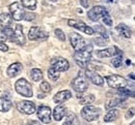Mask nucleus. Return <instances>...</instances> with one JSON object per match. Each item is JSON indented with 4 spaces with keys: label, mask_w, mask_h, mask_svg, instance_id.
<instances>
[{
    "label": "nucleus",
    "mask_w": 135,
    "mask_h": 125,
    "mask_svg": "<svg viewBox=\"0 0 135 125\" xmlns=\"http://www.w3.org/2000/svg\"><path fill=\"white\" fill-rule=\"evenodd\" d=\"M16 107H17L19 112L26 114V115H31L35 112V105L31 101H28V100L19 101Z\"/></svg>",
    "instance_id": "nucleus-12"
},
{
    "label": "nucleus",
    "mask_w": 135,
    "mask_h": 125,
    "mask_svg": "<svg viewBox=\"0 0 135 125\" xmlns=\"http://www.w3.org/2000/svg\"><path fill=\"white\" fill-rule=\"evenodd\" d=\"M12 41L17 42L20 46H23L25 44V36L23 34V29L21 25H16V29L14 30V36Z\"/></svg>",
    "instance_id": "nucleus-15"
},
{
    "label": "nucleus",
    "mask_w": 135,
    "mask_h": 125,
    "mask_svg": "<svg viewBox=\"0 0 135 125\" xmlns=\"http://www.w3.org/2000/svg\"><path fill=\"white\" fill-rule=\"evenodd\" d=\"M13 107V104L11 100H8L7 98L4 97H0V112H8Z\"/></svg>",
    "instance_id": "nucleus-22"
},
{
    "label": "nucleus",
    "mask_w": 135,
    "mask_h": 125,
    "mask_svg": "<svg viewBox=\"0 0 135 125\" xmlns=\"http://www.w3.org/2000/svg\"><path fill=\"white\" fill-rule=\"evenodd\" d=\"M12 22H13V18H12V16H11L9 14L3 13V14L0 15V26H1L2 28H7V27H9L11 24H12Z\"/></svg>",
    "instance_id": "nucleus-20"
},
{
    "label": "nucleus",
    "mask_w": 135,
    "mask_h": 125,
    "mask_svg": "<svg viewBox=\"0 0 135 125\" xmlns=\"http://www.w3.org/2000/svg\"><path fill=\"white\" fill-rule=\"evenodd\" d=\"M102 18H103V22H104L107 26H111V25H112V20L110 18V16L108 15V13H106Z\"/></svg>",
    "instance_id": "nucleus-36"
},
{
    "label": "nucleus",
    "mask_w": 135,
    "mask_h": 125,
    "mask_svg": "<svg viewBox=\"0 0 135 125\" xmlns=\"http://www.w3.org/2000/svg\"><path fill=\"white\" fill-rule=\"evenodd\" d=\"M85 77L91 81L95 85L97 86H102L104 84V80L99 73H97L96 72H93V70H86L85 72Z\"/></svg>",
    "instance_id": "nucleus-14"
},
{
    "label": "nucleus",
    "mask_w": 135,
    "mask_h": 125,
    "mask_svg": "<svg viewBox=\"0 0 135 125\" xmlns=\"http://www.w3.org/2000/svg\"><path fill=\"white\" fill-rule=\"evenodd\" d=\"M117 30L119 32L120 35H123L124 37H126V38H130L131 35H132L131 29L127 25H125V24H118V26H117Z\"/></svg>",
    "instance_id": "nucleus-21"
},
{
    "label": "nucleus",
    "mask_w": 135,
    "mask_h": 125,
    "mask_svg": "<svg viewBox=\"0 0 135 125\" xmlns=\"http://www.w3.org/2000/svg\"><path fill=\"white\" fill-rule=\"evenodd\" d=\"M22 69H23V66H22V64L20 63V62H16V63H13V64H11L9 66H8V68H7V75L9 77V78H14V77H16L18 75L20 72H22Z\"/></svg>",
    "instance_id": "nucleus-18"
},
{
    "label": "nucleus",
    "mask_w": 135,
    "mask_h": 125,
    "mask_svg": "<svg viewBox=\"0 0 135 125\" xmlns=\"http://www.w3.org/2000/svg\"><path fill=\"white\" fill-rule=\"evenodd\" d=\"M118 115H119V113H118V110H115V108L109 110V112L104 117V121L105 122H112V121H114L118 118Z\"/></svg>",
    "instance_id": "nucleus-23"
},
{
    "label": "nucleus",
    "mask_w": 135,
    "mask_h": 125,
    "mask_svg": "<svg viewBox=\"0 0 135 125\" xmlns=\"http://www.w3.org/2000/svg\"><path fill=\"white\" fill-rule=\"evenodd\" d=\"M3 32L5 34V37L6 39H11L13 40V36H14V30L11 28V27H7V28H3Z\"/></svg>",
    "instance_id": "nucleus-33"
},
{
    "label": "nucleus",
    "mask_w": 135,
    "mask_h": 125,
    "mask_svg": "<svg viewBox=\"0 0 135 125\" xmlns=\"http://www.w3.org/2000/svg\"><path fill=\"white\" fill-rule=\"evenodd\" d=\"M62 125H80V122L75 114H70L66 118V121Z\"/></svg>",
    "instance_id": "nucleus-25"
},
{
    "label": "nucleus",
    "mask_w": 135,
    "mask_h": 125,
    "mask_svg": "<svg viewBox=\"0 0 135 125\" xmlns=\"http://www.w3.org/2000/svg\"><path fill=\"white\" fill-rule=\"evenodd\" d=\"M72 97V93L69 90H64V91H59L57 94H55V96L53 97V101L55 104H61L64 101H66L68 99H70Z\"/></svg>",
    "instance_id": "nucleus-16"
},
{
    "label": "nucleus",
    "mask_w": 135,
    "mask_h": 125,
    "mask_svg": "<svg viewBox=\"0 0 135 125\" xmlns=\"http://www.w3.org/2000/svg\"><path fill=\"white\" fill-rule=\"evenodd\" d=\"M6 39V37H5V34H4V32H3V30L0 28V41L2 42V41H4Z\"/></svg>",
    "instance_id": "nucleus-40"
},
{
    "label": "nucleus",
    "mask_w": 135,
    "mask_h": 125,
    "mask_svg": "<svg viewBox=\"0 0 135 125\" xmlns=\"http://www.w3.org/2000/svg\"><path fill=\"white\" fill-rule=\"evenodd\" d=\"M37 117L38 119L45 123L48 124L51 122V108L46 106H41L37 108Z\"/></svg>",
    "instance_id": "nucleus-13"
},
{
    "label": "nucleus",
    "mask_w": 135,
    "mask_h": 125,
    "mask_svg": "<svg viewBox=\"0 0 135 125\" xmlns=\"http://www.w3.org/2000/svg\"><path fill=\"white\" fill-rule=\"evenodd\" d=\"M67 114V107L65 106H57L53 111V118L55 121H60Z\"/></svg>",
    "instance_id": "nucleus-19"
},
{
    "label": "nucleus",
    "mask_w": 135,
    "mask_h": 125,
    "mask_svg": "<svg viewBox=\"0 0 135 125\" xmlns=\"http://www.w3.org/2000/svg\"><path fill=\"white\" fill-rule=\"evenodd\" d=\"M117 54H120L118 48H107L104 50H100L97 52V56L99 58H107V57H113Z\"/></svg>",
    "instance_id": "nucleus-17"
},
{
    "label": "nucleus",
    "mask_w": 135,
    "mask_h": 125,
    "mask_svg": "<svg viewBox=\"0 0 135 125\" xmlns=\"http://www.w3.org/2000/svg\"><path fill=\"white\" fill-rule=\"evenodd\" d=\"M91 53H93V47L90 45H87L82 50L77 51L74 54V59L80 67L86 68L88 65V62L91 59Z\"/></svg>",
    "instance_id": "nucleus-1"
},
{
    "label": "nucleus",
    "mask_w": 135,
    "mask_h": 125,
    "mask_svg": "<svg viewBox=\"0 0 135 125\" xmlns=\"http://www.w3.org/2000/svg\"><path fill=\"white\" fill-rule=\"evenodd\" d=\"M126 117H127V118H133V117H134V107H131V108L127 112Z\"/></svg>",
    "instance_id": "nucleus-38"
},
{
    "label": "nucleus",
    "mask_w": 135,
    "mask_h": 125,
    "mask_svg": "<svg viewBox=\"0 0 135 125\" xmlns=\"http://www.w3.org/2000/svg\"><path fill=\"white\" fill-rule=\"evenodd\" d=\"M48 33L42 30L38 27H31L29 32H28V38L30 40H37V41H43L48 38Z\"/></svg>",
    "instance_id": "nucleus-8"
},
{
    "label": "nucleus",
    "mask_w": 135,
    "mask_h": 125,
    "mask_svg": "<svg viewBox=\"0 0 135 125\" xmlns=\"http://www.w3.org/2000/svg\"><path fill=\"white\" fill-rule=\"evenodd\" d=\"M100 115H101V110L99 107H96L94 106H90V105L85 106L81 111V116L83 117L84 120L88 121V122L98 120Z\"/></svg>",
    "instance_id": "nucleus-2"
},
{
    "label": "nucleus",
    "mask_w": 135,
    "mask_h": 125,
    "mask_svg": "<svg viewBox=\"0 0 135 125\" xmlns=\"http://www.w3.org/2000/svg\"><path fill=\"white\" fill-rule=\"evenodd\" d=\"M123 101H125V99L124 98H120V97L114 98V99H110V100H108L105 104V107H106V110H112V108H114L115 107L119 106Z\"/></svg>",
    "instance_id": "nucleus-24"
},
{
    "label": "nucleus",
    "mask_w": 135,
    "mask_h": 125,
    "mask_svg": "<svg viewBox=\"0 0 135 125\" xmlns=\"http://www.w3.org/2000/svg\"><path fill=\"white\" fill-rule=\"evenodd\" d=\"M94 30H96L100 35L101 37H103L104 39H106V40H108V34H107V31L105 30V28L101 26V25H98V26H96L95 27V29Z\"/></svg>",
    "instance_id": "nucleus-30"
},
{
    "label": "nucleus",
    "mask_w": 135,
    "mask_h": 125,
    "mask_svg": "<svg viewBox=\"0 0 135 125\" xmlns=\"http://www.w3.org/2000/svg\"><path fill=\"white\" fill-rule=\"evenodd\" d=\"M70 41H71V45H72V47L74 48V50L76 52L82 50L83 48H85L87 46V44H86L84 38L80 35V34L76 33V32L71 33V35H70Z\"/></svg>",
    "instance_id": "nucleus-5"
},
{
    "label": "nucleus",
    "mask_w": 135,
    "mask_h": 125,
    "mask_svg": "<svg viewBox=\"0 0 135 125\" xmlns=\"http://www.w3.org/2000/svg\"><path fill=\"white\" fill-rule=\"evenodd\" d=\"M0 51H2V52H7L8 51V47L4 42H1V41H0Z\"/></svg>",
    "instance_id": "nucleus-39"
},
{
    "label": "nucleus",
    "mask_w": 135,
    "mask_h": 125,
    "mask_svg": "<svg viewBox=\"0 0 135 125\" xmlns=\"http://www.w3.org/2000/svg\"><path fill=\"white\" fill-rule=\"evenodd\" d=\"M106 13H107V10H106V8H105L104 6H102V5H97V6H94L91 9L88 10L87 16H88V18L90 19L91 21L97 22V21L100 18H102Z\"/></svg>",
    "instance_id": "nucleus-11"
},
{
    "label": "nucleus",
    "mask_w": 135,
    "mask_h": 125,
    "mask_svg": "<svg viewBox=\"0 0 135 125\" xmlns=\"http://www.w3.org/2000/svg\"><path fill=\"white\" fill-rule=\"evenodd\" d=\"M9 12H11V16L15 21H21L24 19L25 16V10L23 8V6L19 3V2H14L9 5Z\"/></svg>",
    "instance_id": "nucleus-6"
},
{
    "label": "nucleus",
    "mask_w": 135,
    "mask_h": 125,
    "mask_svg": "<svg viewBox=\"0 0 135 125\" xmlns=\"http://www.w3.org/2000/svg\"><path fill=\"white\" fill-rule=\"evenodd\" d=\"M122 63H123V57H122L120 54H118V56L114 57V58L111 60V64H112L114 67H117V68L122 65Z\"/></svg>",
    "instance_id": "nucleus-32"
},
{
    "label": "nucleus",
    "mask_w": 135,
    "mask_h": 125,
    "mask_svg": "<svg viewBox=\"0 0 135 125\" xmlns=\"http://www.w3.org/2000/svg\"><path fill=\"white\" fill-rule=\"evenodd\" d=\"M40 88H41V90H42L44 93H48V92H50L51 91L50 84H49V83H47V82H43V83L41 84Z\"/></svg>",
    "instance_id": "nucleus-34"
},
{
    "label": "nucleus",
    "mask_w": 135,
    "mask_h": 125,
    "mask_svg": "<svg viewBox=\"0 0 135 125\" xmlns=\"http://www.w3.org/2000/svg\"><path fill=\"white\" fill-rule=\"evenodd\" d=\"M51 67L56 72H66L70 68V63L65 58H55L51 61Z\"/></svg>",
    "instance_id": "nucleus-9"
},
{
    "label": "nucleus",
    "mask_w": 135,
    "mask_h": 125,
    "mask_svg": "<svg viewBox=\"0 0 135 125\" xmlns=\"http://www.w3.org/2000/svg\"><path fill=\"white\" fill-rule=\"evenodd\" d=\"M54 32H55V35L57 36V38L59 40H61V41H65L66 40V35H65V33H64V31L61 29H55Z\"/></svg>",
    "instance_id": "nucleus-35"
},
{
    "label": "nucleus",
    "mask_w": 135,
    "mask_h": 125,
    "mask_svg": "<svg viewBox=\"0 0 135 125\" xmlns=\"http://www.w3.org/2000/svg\"><path fill=\"white\" fill-rule=\"evenodd\" d=\"M107 84L109 87L114 88V89H119V88H125L128 85V82L125 78L118 75V74H111L106 78Z\"/></svg>",
    "instance_id": "nucleus-4"
},
{
    "label": "nucleus",
    "mask_w": 135,
    "mask_h": 125,
    "mask_svg": "<svg viewBox=\"0 0 135 125\" xmlns=\"http://www.w3.org/2000/svg\"><path fill=\"white\" fill-rule=\"evenodd\" d=\"M106 1H108V2H112L113 0H106Z\"/></svg>",
    "instance_id": "nucleus-42"
},
{
    "label": "nucleus",
    "mask_w": 135,
    "mask_h": 125,
    "mask_svg": "<svg viewBox=\"0 0 135 125\" xmlns=\"http://www.w3.org/2000/svg\"><path fill=\"white\" fill-rule=\"evenodd\" d=\"M35 18V15L34 14H30V13H25V16H24V19L26 21H32Z\"/></svg>",
    "instance_id": "nucleus-37"
},
{
    "label": "nucleus",
    "mask_w": 135,
    "mask_h": 125,
    "mask_svg": "<svg viewBox=\"0 0 135 125\" xmlns=\"http://www.w3.org/2000/svg\"><path fill=\"white\" fill-rule=\"evenodd\" d=\"M22 5L30 10H33L36 7V0H21Z\"/></svg>",
    "instance_id": "nucleus-29"
},
{
    "label": "nucleus",
    "mask_w": 135,
    "mask_h": 125,
    "mask_svg": "<svg viewBox=\"0 0 135 125\" xmlns=\"http://www.w3.org/2000/svg\"><path fill=\"white\" fill-rule=\"evenodd\" d=\"M131 125H135V122H134V121H133V122L131 123Z\"/></svg>",
    "instance_id": "nucleus-43"
},
{
    "label": "nucleus",
    "mask_w": 135,
    "mask_h": 125,
    "mask_svg": "<svg viewBox=\"0 0 135 125\" xmlns=\"http://www.w3.org/2000/svg\"><path fill=\"white\" fill-rule=\"evenodd\" d=\"M30 77H31V79L33 80L34 82H38L43 78V72H42L41 69H38V68H33L30 72Z\"/></svg>",
    "instance_id": "nucleus-27"
},
{
    "label": "nucleus",
    "mask_w": 135,
    "mask_h": 125,
    "mask_svg": "<svg viewBox=\"0 0 135 125\" xmlns=\"http://www.w3.org/2000/svg\"><path fill=\"white\" fill-rule=\"evenodd\" d=\"M118 95L120 98L126 99L129 96H132L133 97L134 96V93H133V91H130L129 89H126V87H125V88H119V89H118Z\"/></svg>",
    "instance_id": "nucleus-26"
},
{
    "label": "nucleus",
    "mask_w": 135,
    "mask_h": 125,
    "mask_svg": "<svg viewBox=\"0 0 135 125\" xmlns=\"http://www.w3.org/2000/svg\"><path fill=\"white\" fill-rule=\"evenodd\" d=\"M48 77H49V79L52 80V81H57L59 79V72H56L55 69H53L52 67H50L48 69Z\"/></svg>",
    "instance_id": "nucleus-31"
},
{
    "label": "nucleus",
    "mask_w": 135,
    "mask_h": 125,
    "mask_svg": "<svg viewBox=\"0 0 135 125\" xmlns=\"http://www.w3.org/2000/svg\"><path fill=\"white\" fill-rule=\"evenodd\" d=\"M68 24H69V26L74 27V28H76V29H78L80 31H83L84 33L88 34V35H91V34L95 33V30L93 28H90L89 26H87L83 22L76 21V20H69L68 21Z\"/></svg>",
    "instance_id": "nucleus-10"
},
{
    "label": "nucleus",
    "mask_w": 135,
    "mask_h": 125,
    "mask_svg": "<svg viewBox=\"0 0 135 125\" xmlns=\"http://www.w3.org/2000/svg\"><path fill=\"white\" fill-rule=\"evenodd\" d=\"M72 87L74 88L75 91H77L78 93H83L85 92L87 88H88V82L86 80V78L83 75H79L77 78H75L73 81H72Z\"/></svg>",
    "instance_id": "nucleus-7"
},
{
    "label": "nucleus",
    "mask_w": 135,
    "mask_h": 125,
    "mask_svg": "<svg viewBox=\"0 0 135 125\" xmlns=\"http://www.w3.org/2000/svg\"><path fill=\"white\" fill-rule=\"evenodd\" d=\"M15 89L19 94L25 96V97H31L33 95L32 88L30 84L25 80V79H20L18 80L15 84Z\"/></svg>",
    "instance_id": "nucleus-3"
},
{
    "label": "nucleus",
    "mask_w": 135,
    "mask_h": 125,
    "mask_svg": "<svg viewBox=\"0 0 135 125\" xmlns=\"http://www.w3.org/2000/svg\"><path fill=\"white\" fill-rule=\"evenodd\" d=\"M95 100H96V97H95L94 95H91V94L86 95V96H83V97H80V99H79L80 104H81V105H85V106L90 105V104L94 102Z\"/></svg>",
    "instance_id": "nucleus-28"
},
{
    "label": "nucleus",
    "mask_w": 135,
    "mask_h": 125,
    "mask_svg": "<svg viewBox=\"0 0 135 125\" xmlns=\"http://www.w3.org/2000/svg\"><path fill=\"white\" fill-rule=\"evenodd\" d=\"M80 4H81L83 7L86 8V7H88V4H89V3H88V0H80Z\"/></svg>",
    "instance_id": "nucleus-41"
},
{
    "label": "nucleus",
    "mask_w": 135,
    "mask_h": 125,
    "mask_svg": "<svg viewBox=\"0 0 135 125\" xmlns=\"http://www.w3.org/2000/svg\"><path fill=\"white\" fill-rule=\"evenodd\" d=\"M53 1H56V0H53Z\"/></svg>",
    "instance_id": "nucleus-44"
}]
</instances>
